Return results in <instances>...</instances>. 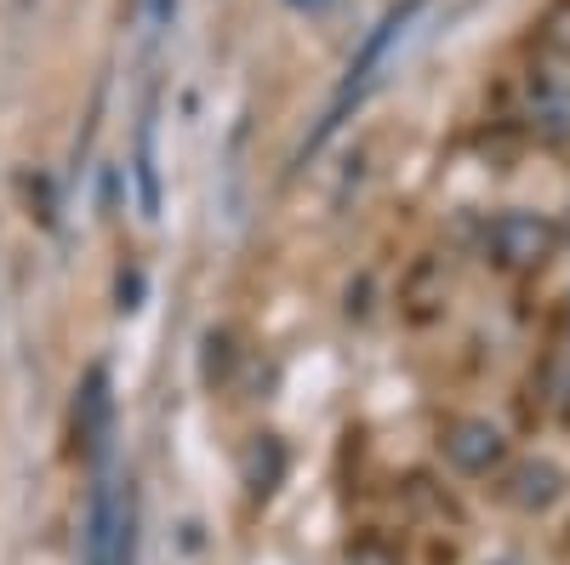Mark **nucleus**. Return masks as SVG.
<instances>
[{"label": "nucleus", "instance_id": "obj_11", "mask_svg": "<svg viewBox=\"0 0 570 565\" xmlns=\"http://www.w3.org/2000/svg\"><path fill=\"white\" fill-rule=\"evenodd\" d=\"M548 46H553V52H570V7H559L548 18Z\"/></svg>", "mask_w": 570, "mask_h": 565}, {"label": "nucleus", "instance_id": "obj_15", "mask_svg": "<svg viewBox=\"0 0 570 565\" xmlns=\"http://www.w3.org/2000/svg\"><path fill=\"white\" fill-rule=\"evenodd\" d=\"M564 241H570V217H564Z\"/></svg>", "mask_w": 570, "mask_h": 565}, {"label": "nucleus", "instance_id": "obj_2", "mask_svg": "<svg viewBox=\"0 0 570 565\" xmlns=\"http://www.w3.org/2000/svg\"><path fill=\"white\" fill-rule=\"evenodd\" d=\"M137 554V497L115 480L91 486L86 526H80V565H131Z\"/></svg>", "mask_w": 570, "mask_h": 565}, {"label": "nucleus", "instance_id": "obj_10", "mask_svg": "<svg viewBox=\"0 0 570 565\" xmlns=\"http://www.w3.org/2000/svg\"><path fill=\"white\" fill-rule=\"evenodd\" d=\"M348 565H400V554L383 548V543H360V548L348 554Z\"/></svg>", "mask_w": 570, "mask_h": 565}, {"label": "nucleus", "instance_id": "obj_6", "mask_svg": "<svg viewBox=\"0 0 570 565\" xmlns=\"http://www.w3.org/2000/svg\"><path fill=\"white\" fill-rule=\"evenodd\" d=\"M502 497L519 514H548L564 497V468L553 457H519L508 475H502Z\"/></svg>", "mask_w": 570, "mask_h": 565}, {"label": "nucleus", "instance_id": "obj_1", "mask_svg": "<svg viewBox=\"0 0 570 565\" xmlns=\"http://www.w3.org/2000/svg\"><path fill=\"white\" fill-rule=\"evenodd\" d=\"M428 12V0H400V7H389L383 18L371 23V35L360 40V52L348 58V75H343V86H337V98H331V109H325V120L314 126V137L303 144V160L325 144L331 131H337L343 120H348V109H360L376 86H383V75H389V64H394V52H400V40L411 35V23Z\"/></svg>", "mask_w": 570, "mask_h": 565}, {"label": "nucleus", "instance_id": "obj_17", "mask_svg": "<svg viewBox=\"0 0 570 565\" xmlns=\"http://www.w3.org/2000/svg\"><path fill=\"white\" fill-rule=\"evenodd\" d=\"M564 548H570V537H564Z\"/></svg>", "mask_w": 570, "mask_h": 565}, {"label": "nucleus", "instance_id": "obj_13", "mask_svg": "<svg viewBox=\"0 0 570 565\" xmlns=\"http://www.w3.org/2000/svg\"><path fill=\"white\" fill-rule=\"evenodd\" d=\"M142 12H149V23L160 29V23H171V18H177V0H142Z\"/></svg>", "mask_w": 570, "mask_h": 565}, {"label": "nucleus", "instance_id": "obj_9", "mask_svg": "<svg viewBox=\"0 0 570 565\" xmlns=\"http://www.w3.org/2000/svg\"><path fill=\"white\" fill-rule=\"evenodd\" d=\"M137 195H142V212H160V166H155V115H142L137 126Z\"/></svg>", "mask_w": 570, "mask_h": 565}, {"label": "nucleus", "instance_id": "obj_8", "mask_svg": "<svg viewBox=\"0 0 570 565\" xmlns=\"http://www.w3.org/2000/svg\"><path fill=\"white\" fill-rule=\"evenodd\" d=\"M279 475H285L279 440H274V435H257V446L246 451V486H252V497H268V491L279 486Z\"/></svg>", "mask_w": 570, "mask_h": 565}, {"label": "nucleus", "instance_id": "obj_4", "mask_svg": "<svg viewBox=\"0 0 570 565\" xmlns=\"http://www.w3.org/2000/svg\"><path fill=\"white\" fill-rule=\"evenodd\" d=\"M440 451L456 475H491V468L508 457V435L497 429L491 417H451L445 435H440Z\"/></svg>", "mask_w": 570, "mask_h": 565}, {"label": "nucleus", "instance_id": "obj_3", "mask_svg": "<svg viewBox=\"0 0 570 565\" xmlns=\"http://www.w3.org/2000/svg\"><path fill=\"white\" fill-rule=\"evenodd\" d=\"M559 246V228L542 217V212H525V206H513V212H497L491 228H485V252L497 269L508 274H531L553 257Z\"/></svg>", "mask_w": 570, "mask_h": 565}, {"label": "nucleus", "instance_id": "obj_7", "mask_svg": "<svg viewBox=\"0 0 570 565\" xmlns=\"http://www.w3.org/2000/svg\"><path fill=\"white\" fill-rule=\"evenodd\" d=\"M109 422H115V394H109V371L91 366L75 389V440L86 457H98L109 440Z\"/></svg>", "mask_w": 570, "mask_h": 565}, {"label": "nucleus", "instance_id": "obj_16", "mask_svg": "<svg viewBox=\"0 0 570 565\" xmlns=\"http://www.w3.org/2000/svg\"><path fill=\"white\" fill-rule=\"evenodd\" d=\"M564 417H570V394H564Z\"/></svg>", "mask_w": 570, "mask_h": 565}, {"label": "nucleus", "instance_id": "obj_12", "mask_svg": "<svg viewBox=\"0 0 570 565\" xmlns=\"http://www.w3.org/2000/svg\"><path fill=\"white\" fill-rule=\"evenodd\" d=\"M137 298H142V274L131 269V274H120V309H137Z\"/></svg>", "mask_w": 570, "mask_h": 565}, {"label": "nucleus", "instance_id": "obj_14", "mask_svg": "<svg viewBox=\"0 0 570 565\" xmlns=\"http://www.w3.org/2000/svg\"><path fill=\"white\" fill-rule=\"evenodd\" d=\"M285 7H292V12H314V18H320V12H331V0H285Z\"/></svg>", "mask_w": 570, "mask_h": 565}, {"label": "nucleus", "instance_id": "obj_5", "mask_svg": "<svg viewBox=\"0 0 570 565\" xmlns=\"http://www.w3.org/2000/svg\"><path fill=\"white\" fill-rule=\"evenodd\" d=\"M525 120L548 144L570 137V75L564 69H531L525 80Z\"/></svg>", "mask_w": 570, "mask_h": 565}]
</instances>
